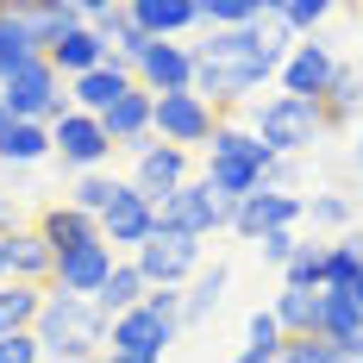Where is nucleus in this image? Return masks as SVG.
Returning <instances> with one entry per match:
<instances>
[{
    "instance_id": "obj_16",
    "label": "nucleus",
    "mask_w": 363,
    "mask_h": 363,
    "mask_svg": "<svg viewBox=\"0 0 363 363\" xmlns=\"http://www.w3.org/2000/svg\"><path fill=\"white\" fill-rule=\"evenodd\" d=\"M132 75L145 94H188L194 88V44H150Z\"/></svg>"
},
{
    "instance_id": "obj_46",
    "label": "nucleus",
    "mask_w": 363,
    "mask_h": 363,
    "mask_svg": "<svg viewBox=\"0 0 363 363\" xmlns=\"http://www.w3.org/2000/svg\"><path fill=\"white\" fill-rule=\"evenodd\" d=\"M0 13H6V6H0Z\"/></svg>"
},
{
    "instance_id": "obj_25",
    "label": "nucleus",
    "mask_w": 363,
    "mask_h": 363,
    "mask_svg": "<svg viewBox=\"0 0 363 363\" xmlns=\"http://www.w3.org/2000/svg\"><path fill=\"white\" fill-rule=\"evenodd\" d=\"M145 294H150V282L138 276V263H132V257H119V269L107 276V289L94 294V307H101L107 320H119V313H132V307H145Z\"/></svg>"
},
{
    "instance_id": "obj_27",
    "label": "nucleus",
    "mask_w": 363,
    "mask_h": 363,
    "mask_svg": "<svg viewBox=\"0 0 363 363\" xmlns=\"http://www.w3.org/2000/svg\"><path fill=\"white\" fill-rule=\"evenodd\" d=\"M320 338H332L338 351L363 338V307L351 301V294H332V289H320Z\"/></svg>"
},
{
    "instance_id": "obj_24",
    "label": "nucleus",
    "mask_w": 363,
    "mask_h": 363,
    "mask_svg": "<svg viewBox=\"0 0 363 363\" xmlns=\"http://www.w3.org/2000/svg\"><path fill=\"white\" fill-rule=\"evenodd\" d=\"M57 145H50V125H26V119H13V132L0 138V169H38V163H50Z\"/></svg>"
},
{
    "instance_id": "obj_34",
    "label": "nucleus",
    "mask_w": 363,
    "mask_h": 363,
    "mask_svg": "<svg viewBox=\"0 0 363 363\" xmlns=\"http://www.w3.org/2000/svg\"><path fill=\"white\" fill-rule=\"evenodd\" d=\"M307 219H313V225H326V232H351L357 207H351V194L326 188V194H307Z\"/></svg>"
},
{
    "instance_id": "obj_44",
    "label": "nucleus",
    "mask_w": 363,
    "mask_h": 363,
    "mask_svg": "<svg viewBox=\"0 0 363 363\" xmlns=\"http://www.w3.org/2000/svg\"><path fill=\"white\" fill-rule=\"evenodd\" d=\"M351 301H357V307H363V276H357V289H351Z\"/></svg>"
},
{
    "instance_id": "obj_40",
    "label": "nucleus",
    "mask_w": 363,
    "mask_h": 363,
    "mask_svg": "<svg viewBox=\"0 0 363 363\" xmlns=\"http://www.w3.org/2000/svg\"><path fill=\"white\" fill-rule=\"evenodd\" d=\"M19 225H26V219H19V194L0 182V238H6V232H19Z\"/></svg>"
},
{
    "instance_id": "obj_30",
    "label": "nucleus",
    "mask_w": 363,
    "mask_h": 363,
    "mask_svg": "<svg viewBox=\"0 0 363 363\" xmlns=\"http://www.w3.org/2000/svg\"><path fill=\"white\" fill-rule=\"evenodd\" d=\"M269 19L301 44V38H320V32H326L332 6H326V0H269Z\"/></svg>"
},
{
    "instance_id": "obj_31",
    "label": "nucleus",
    "mask_w": 363,
    "mask_h": 363,
    "mask_svg": "<svg viewBox=\"0 0 363 363\" xmlns=\"http://www.w3.org/2000/svg\"><path fill=\"white\" fill-rule=\"evenodd\" d=\"M357 276H363V232L351 225V232L326 251V289L332 294H351V289H357Z\"/></svg>"
},
{
    "instance_id": "obj_19",
    "label": "nucleus",
    "mask_w": 363,
    "mask_h": 363,
    "mask_svg": "<svg viewBox=\"0 0 363 363\" xmlns=\"http://www.w3.org/2000/svg\"><path fill=\"white\" fill-rule=\"evenodd\" d=\"M0 245H6V282H32V289H50L57 251L38 238V225H19V232H6Z\"/></svg>"
},
{
    "instance_id": "obj_4",
    "label": "nucleus",
    "mask_w": 363,
    "mask_h": 363,
    "mask_svg": "<svg viewBox=\"0 0 363 363\" xmlns=\"http://www.w3.org/2000/svg\"><path fill=\"white\" fill-rule=\"evenodd\" d=\"M245 125H251L276 157H301L307 145H320V138L332 132L326 101H294V94H269V101L245 107Z\"/></svg>"
},
{
    "instance_id": "obj_20",
    "label": "nucleus",
    "mask_w": 363,
    "mask_h": 363,
    "mask_svg": "<svg viewBox=\"0 0 363 363\" xmlns=\"http://www.w3.org/2000/svg\"><path fill=\"white\" fill-rule=\"evenodd\" d=\"M132 19L150 44H182V32H201V6L194 0H132Z\"/></svg>"
},
{
    "instance_id": "obj_12",
    "label": "nucleus",
    "mask_w": 363,
    "mask_h": 363,
    "mask_svg": "<svg viewBox=\"0 0 363 363\" xmlns=\"http://www.w3.org/2000/svg\"><path fill=\"white\" fill-rule=\"evenodd\" d=\"M119 269V251H113L107 238H94V245H75V251L57 257V269H50V294H75V301H94V294L107 289V276Z\"/></svg>"
},
{
    "instance_id": "obj_28",
    "label": "nucleus",
    "mask_w": 363,
    "mask_h": 363,
    "mask_svg": "<svg viewBox=\"0 0 363 363\" xmlns=\"http://www.w3.org/2000/svg\"><path fill=\"white\" fill-rule=\"evenodd\" d=\"M38 313H44V289H32V282H0V338L32 332Z\"/></svg>"
},
{
    "instance_id": "obj_39",
    "label": "nucleus",
    "mask_w": 363,
    "mask_h": 363,
    "mask_svg": "<svg viewBox=\"0 0 363 363\" xmlns=\"http://www.w3.org/2000/svg\"><path fill=\"white\" fill-rule=\"evenodd\" d=\"M263 188L294 194V188H301V157H276V163H269V176H263Z\"/></svg>"
},
{
    "instance_id": "obj_14",
    "label": "nucleus",
    "mask_w": 363,
    "mask_h": 363,
    "mask_svg": "<svg viewBox=\"0 0 363 363\" xmlns=\"http://www.w3.org/2000/svg\"><path fill=\"white\" fill-rule=\"evenodd\" d=\"M101 238H107L113 251H138V245H150V238H157V207H150L132 182L113 194V207L101 213Z\"/></svg>"
},
{
    "instance_id": "obj_43",
    "label": "nucleus",
    "mask_w": 363,
    "mask_h": 363,
    "mask_svg": "<svg viewBox=\"0 0 363 363\" xmlns=\"http://www.w3.org/2000/svg\"><path fill=\"white\" fill-rule=\"evenodd\" d=\"M94 363H138V357H119V351H101Z\"/></svg>"
},
{
    "instance_id": "obj_32",
    "label": "nucleus",
    "mask_w": 363,
    "mask_h": 363,
    "mask_svg": "<svg viewBox=\"0 0 363 363\" xmlns=\"http://www.w3.org/2000/svg\"><path fill=\"white\" fill-rule=\"evenodd\" d=\"M326 251H332V245H320V238H301L294 263L282 269V289H307V294H320V289H326Z\"/></svg>"
},
{
    "instance_id": "obj_6",
    "label": "nucleus",
    "mask_w": 363,
    "mask_h": 363,
    "mask_svg": "<svg viewBox=\"0 0 363 363\" xmlns=\"http://www.w3.org/2000/svg\"><path fill=\"white\" fill-rule=\"evenodd\" d=\"M225 125L213 113V101H201L194 88L188 94H157V107H150V132H157V145H176V150H207L213 145V132Z\"/></svg>"
},
{
    "instance_id": "obj_7",
    "label": "nucleus",
    "mask_w": 363,
    "mask_h": 363,
    "mask_svg": "<svg viewBox=\"0 0 363 363\" xmlns=\"http://www.w3.org/2000/svg\"><path fill=\"white\" fill-rule=\"evenodd\" d=\"M157 232H176V238H201V245H207L213 232H232V207L194 176L182 194H169V201L157 207Z\"/></svg>"
},
{
    "instance_id": "obj_1",
    "label": "nucleus",
    "mask_w": 363,
    "mask_h": 363,
    "mask_svg": "<svg viewBox=\"0 0 363 363\" xmlns=\"http://www.w3.org/2000/svg\"><path fill=\"white\" fill-rule=\"evenodd\" d=\"M289 50H294V38L276 19L251 26V32H207L194 44V94L213 101L219 119H232L238 107H251V94L263 82L282 75Z\"/></svg>"
},
{
    "instance_id": "obj_2",
    "label": "nucleus",
    "mask_w": 363,
    "mask_h": 363,
    "mask_svg": "<svg viewBox=\"0 0 363 363\" xmlns=\"http://www.w3.org/2000/svg\"><path fill=\"white\" fill-rule=\"evenodd\" d=\"M201 157H207V163H201V182L213 188L225 207L251 201L257 188H263V176H269V163H276V150L263 145L245 119H225V125L213 132V145L201 150Z\"/></svg>"
},
{
    "instance_id": "obj_9",
    "label": "nucleus",
    "mask_w": 363,
    "mask_h": 363,
    "mask_svg": "<svg viewBox=\"0 0 363 363\" xmlns=\"http://www.w3.org/2000/svg\"><path fill=\"white\" fill-rule=\"evenodd\" d=\"M138 263V276H145L150 289H188L194 276H201V238H176V232H157L150 245L132 251Z\"/></svg>"
},
{
    "instance_id": "obj_22",
    "label": "nucleus",
    "mask_w": 363,
    "mask_h": 363,
    "mask_svg": "<svg viewBox=\"0 0 363 363\" xmlns=\"http://www.w3.org/2000/svg\"><path fill=\"white\" fill-rule=\"evenodd\" d=\"M225 289H232V263H201V276L182 289V332H194V326H207L219 313V301H225Z\"/></svg>"
},
{
    "instance_id": "obj_18",
    "label": "nucleus",
    "mask_w": 363,
    "mask_h": 363,
    "mask_svg": "<svg viewBox=\"0 0 363 363\" xmlns=\"http://www.w3.org/2000/svg\"><path fill=\"white\" fill-rule=\"evenodd\" d=\"M32 225H38V238H44L57 257L75 251V245H94V238H101V219L82 213V207H69V201H50V207H38Z\"/></svg>"
},
{
    "instance_id": "obj_5",
    "label": "nucleus",
    "mask_w": 363,
    "mask_h": 363,
    "mask_svg": "<svg viewBox=\"0 0 363 363\" xmlns=\"http://www.w3.org/2000/svg\"><path fill=\"white\" fill-rule=\"evenodd\" d=\"M0 107L26 125H57L69 113V82L50 69V57H32L26 69H13L0 82Z\"/></svg>"
},
{
    "instance_id": "obj_29",
    "label": "nucleus",
    "mask_w": 363,
    "mask_h": 363,
    "mask_svg": "<svg viewBox=\"0 0 363 363\" xmlns=\"http://www.w3.org/2000/svg\"><path fill=\"white\" fill-rule=\"evenodd\" d=\"M357 113H363V63H338V75H332V88H326V119H332V132H345Z\"/></svg>"
},
{
    "instance_id": "obj_33",
    "label": "nucleus",
    "mask_w": 363,
    "mask_h": 363,
    "mask_svg": "<svg viewBox=\"0 0 363 363\" xmlns=\"http://www.w3.org/2000/svg\"><path fill=\"white\" fill-rule=\"evenodd\" d=\"M119 188H125V176H107V169H101V176H75V188H69V207H82V213H107L113 207V194H119Z\"/></svg>"
},
{
    "instance_id": "obj_36",
    "label": "nucleus",
    "mask_w": 363,
    "mask_h": 363,
    "mask_svg": "<svg viewBox=\"0 0 363 363\" xmlns=\"http://www.w3.org/2000/svg\"><path fill=\"white\" fill-rule=\"evenodd\" d=\"M245 345H269V351H282V345H289V332L276 326V313H269V307H257L251 320H245Z\"/></svg>"
},
{
    "instance_id": "obj_23",
    "label": "nucleus",
    "mask_w": 363,
    "mask_h": 363,
    "mask_svg": "<svg viewBox=\"0 0 363 363\" xmlns=\"http://www.w3.org/2000/svg\"><path fill=\"white\" fill-rule=\"evenodd\" d=\"M19 19H26V32L38 38V50H50L63 32L88 26V0H38V6H19Z\"/></svg>"
},
{
    "instance_id": "obj_11",
    "label": "nucleus",
    "mask_w": 363,
    "mask_h": 363,
    "mask_svg": "<svg viewBox=\"0 0 363 363\" xmlns=\"http://www.w3.org/2000/svg\"><path fill=\"white\" fill-rule=\"evenodd\" d=\"M338 63H345V57L332 50V38H301L289 50V63H282V75H276V88L294 94V101H326Z\"/></svg>"
},
{
    "instance_id": "obj_35",
    "label": "nucleus",
    "mask_w": 363,
    "mask_h": 363,
    "mask_svg": "<svg viewBox=\"0 0 363 363\" xmlns=\"http://www.w3.org/2000/svg\"><path fill=\"white\" fill-rule=\"evenodd\" d=\"M282 363H351L332 338H289L282 345Z\"/></svg>"
},
{
    "instance_id": "obj_3",
    "label": "nucleus",
    "mask_w": 363,
    "mask_h": 363,
    "mask_svg": "<svg viewBox=\"0 0 363 363\" xmlns=\"http://www.w3.org/2000/svg\"><path fill=\"white\" fill-rule=\"evenodd\" d=\"M107 313L94 301H75V294H50L44 289V313H38V345H44V363H94L107 351Z\"/></svg>"
},
{
    "instance_id": "obj_41",
    "label": "nucleus",
    "mask_w": 363,
    "mask_h": 363,
    "mask_svg": "<svg viewBox=\"0 0 363 363\" xmlns=\"http://www.w3.org/2000/svg\"><path fill=\"white\" fill-rule=\"evenodd\" d=\"M232 363H282V351H269V345H245Z\"/></svg>"
},
{
    "instance_id": "obj_45",
    "label": "nucleus",
    "mask_w": 363,
    "mask_h": 363,
    "mask_svg": "<svg viewBox=\"0 0 363 363\" xmlns=\"http://www.w3.org/2000/svg\"><path fill=\"white\" fill-rule=\"evenodd\" d=\"M0 282H6V245H0Z\"/></svg>"
},
{
    "instance_id": "obj_38",
    "label": "nucleus",
    "mask_w": 363,
    "mask_h": 363,
    "mask_svg": "<svg viewBox=\"0 0 363 363\" xmlns=\"http://www.w3.org/2000/svg\"><path fill=\"white\" fill-rule=\"evenodd\" d=\"M0 363H44L38 332H13V338H0Z\"/></svg>"
},
{
    "instance_id": "obj_10",
    "label": "nucleus",
    "mask_w": 363,
    "mask_h": 363,
    "mask_svg": "<svg viewBox=\"0 0 363 363\" xmlns=\"http://www.w3.org/2000/svg\"><path fill=\"white\" fill-rule=\"evenodd\" d=\"M301 219H307V194L257 188L251 201H238V207H232V232H238L245 245H263L269 232H301Z\"/></svg>"
},
{
    "instance_id": "obj_37",
    "label": "nucleus",
    "mask_w": 363,
    "mask_h": 363,
    "mask_svg": "<svg viewBox=\"0 0 363 363\" xmlns=\"http://www.w3.org/2000/svg\"><path fill=\"white\" fill-rule=\"evenodd\" d=\"M294 251H301V232H269V238L257 245V257H263V263H276V269H289Z\"/></svg>"
},
{
    "instance_id": "obj_42",
    "label": "nucleus",
    "mask_w": 363,
    "mask_h": 363,
    "mask_svg": "<svg viewBox=\"0 0 363 363\" xmlns=\"http://www.w3.org/2000/svg\"><path fill=\"white\" fill-rule=\"evenodd\" d=\"M351 176L363 182V132H357V138H351Z\"/></svg>"
},
{
    "instance_id": "obj_15",
    "label": "nucleus",
    "mask_w": 363,
    "mask_h": 363,
    "mask_svg": "<svg viewBox=\"0 0 363 363\" xmlns=\"http://www.w3.org/2000/svg\"><path fill=\"white\" fill-rule=\"evenodd\" d=\"M150 107H157V94L132 88V94H119V101L101 113V125H107L113 150H125V157H145V150L157 145V132H150Z\"/></svg>"
},
{
    "instance_id": "obj_21",
    "label": "nucleus",
    "mask_w": 363,
    "mask_h": 363,
    "mask_svg": "<svg viewBox=\"0 0 363 363\" xmlns=\"http://www.w3.org/2000/svg\"><path fill=\"white\" fill-rule=\"evenodd\" d=\"M132 88H138L132 63H119V57H113V63H101L94 75L69 82V107H75V113H94V119H101V113H107L119 94H132Z\"/></svg>"
},
{
    "instance_id": "obj_26",
    "label": "nucleus",
    "mask_w": 363,
    "mask_h": 363,
    "mask_svg": "<svg viewBox=\"0 0 363 363\" xmlns=\"http://www.w3.org/2000/svg\"><path fill=\"white\" fill-rule=\"evenodd\" d=\"M269 313H276V326L289 332V338H320V294H307V289H276Z\"/></svg>"
},
{
    "instance_id": "obj_13",
    "label": "nucleus",
    "mask_w": 363,
    "mask_h": 363,
    "mask_svg": "<svg viewBox=\"0 0 363 363\" xmlns=\"http://www.w3.org/2000/svg\"><path fill=\"white\" fill-rule=\"evenodd\" d=\"M125 182L145 194L150 207H163L169 194H182V188L194 182V157L176 150V145H150L145 157H132V176H125Z\"/></svg>"
},
{
    "instance_id": "obj_8",
    "label": "nucleus",
    "mask_w": 363,
    "mask_h": 363,
    "mask_svg": "<svg viewBox=\"0 0 363 363\" xmlns=\"http://www.w3.org/2000/svg\"><path fill=\"white\" fill-rule=\"evenodd\" d=\"M50 145H57V163L69 169V176H101L113 163V138H107V125L94 119V113H63L57 125H50Z\"/></svg>"
},
{
    "instance_id": "obj_17",
    "label": "nucleus",
    "mask_w": 363,
    "mask_h": 363,
    "mask_svg": "<svg viewBox=\"0 0 363 363\" xmlns=\"http://www.w3.org/2000/svg\"><path fill=\"white\" fill-rule=\"evenodd\" d=\"M50 69L63 75V82H82V75H94L101 63H113V50H107V38L94 32V26H75V32H63L50 50Z\"/></svg>"
}]
</instances>
